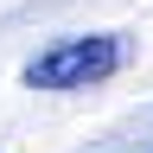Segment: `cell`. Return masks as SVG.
I'll return each instance as SVG.
<instances>
[{"label":"cell","mask_w":153,"mask_h":153,"mask_svg":"<svg viewBox=\"0 0 153 153\" xmlns=\"http://www.w3.org/2000/svg\"><path fill=\"white\" fill-rule=\"evenodd\" d=\"M128 64V38L121 32H83V38H57L26 64V89H96Z\"/></svg>","instance_id":"obj_1"}]
</instances>
